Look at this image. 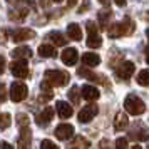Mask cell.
Here are the masks:
<instances>
[{"instance_id": "35", "label": "cell", "mask_w": 149, "mask_h": 149, "mask_svg": "<svg viewBox=\"0 0 149 149\" xmlns=\"http://www.w3.org/2000/svg\"><path fill=\"white\" fill-rule=\"evenodd\" d=\"M52 97H54L52 92H42V94L39 95V102H49Z\"/></svg>"}, {"instance_id": "3", "label": "cell", "mask_w": 149, "mask_h": 149, "mask_svg": "<svg viewBox=\"0 0 149 149\" xmlns=\"http://www.w3.org/2000/svg\"><path fill=\"white\" fill-rule=\"evenodd\" d=\"M27 92H29L27 86H25L24 82L17 81V82H14L12 87H10V99L14 102H22L27 97Z\"/></svg>"}, {"instance_id": "28", "label": "cell", "mask_w": 149, "mask_h": 149, "mask_svg": "<svg viewBox=\"0 0 149 149\" xmlns=\"http://www.w3.org/2000/svg\"><path fill=\"white\" fill-rule=\"evenodd\" d=\"M137 84L139 86H142V87H146L149 84V70L148 69H142V70H139V74H137Z\"/></svg>"}, {"instance_id": "5", "label": "cell", "mask_w": 149, "mask_h": 149, "mask_svg": "<svg viewBox=\"0 0 149 149\" xmlns=\"http://www.w3.org/2000/svg\"><path fill=\"white\" fill-rule=\"evenodd\" d=\"M134 70H136V67H134L132 62L124 61V62H121V65L116 67V75H117L121 81H127V79H131V75L134 74Z\"/></svg>"}, {"instance_id": "30", "label": "cell", "mask_w": 149, "mask_h": 149, "mask_svg": "<svg viewBox=\"0 0 149 149\" xmlns=\"http://www.w3.org/2000/svg\"><path fill=\"white\" fill-rule=\"evenodd\" d=\"M17 124H19V127H20V129L29 127V124H30V119H29V116H27V114H24V112L17 114Z\"/></svg>"}, {"instance_id": "2", "label": "cell", "mask_w": 149, "mask_h": 149, "mask_svg": "<svg viewBox=\"0 0 149 149\" xmlns=\"http://www.w3.org/2000/svg\"><path fill=\"white\" fill-rule=\"evenodd\" d=\"M44 81H47L50 86H55V87H62L69 82V74L64 72V70H57V69H50V70H45L44 74Z\"/></svg>"}, {"instance_id": "7", "label": "cell", "mask_w": 149, "mask_h": 149, "mask_svg": "<svg viewBox=\"0 0 149 149\" xmlns=\"http://www.w3.org/2000/svg\"><path fill=\"white\" fill-rule=\"evenodd\" d=\"M54 134H55L57 139L67 141V139H70V137L74 136V126H72V124H59V126L55 127Z\"/></svg>"}, {"instance_id": "4", "label": "cell", "mask_w": 149, "mask_h": 149, "mask_svg": "<svg viewBox=\"0 0 149 149\" xmlns=\"http://www.w3.org/2000/svg\"><path fill=\"white\" fill-rule=\"evenodd\" d=\"M10 70L15 77L19 79H25L29 77V65H27V61L25 59H15L12 64H10Z\"/></svg>"}, {"instance_id": "44", "label": "cell", "mask_w": 149, "mask_h": 149, "mask_svg": "<svg viewBox=\"0 0 149 149\" xmlns=\"http://www.w3.org/2000/svg\"><path fill=\"white\" fill-rule=\"evenodd\" d=\"M99 2H101L104 7H109V3H111V0H99Z\"/></svg>"}, {"instance_id": "37", "label": "cell", "mask_w": 149, "mask_h": 149, "mask_svg": "<svg viewBox=\"0 0 149 149\" xmlns=\"http://www.w3.org/2000/svg\"><path fill=\"white\" fill-rule=\"evenodd\" d=\"M8 39V32L5 29H0V44H5Z\"/></svg>"}, {"instance_id": "41", "label": "cell", "mask_w": 149, "mask_h": 149, "mask_svg": "<svg viewBox=\"0 0 149 149\" xmlns=\"http://www.w3.org/2000/svg\"><path fill=\"white\" fill-rule=\"evenodd\" d=\"M0 149H14V148H12V144H8V142L2 141V142H0Z\"/></svg>"}, {"instance_id": "14", "label": "cell", "mask_w": 149, "mask_h": 149, "mask_svg": "<svg viewBox=\"0 0 149 149\" xmlns=\"http://www.w3.org/2000/svg\"><path fill=\"white\" fill-rule=\"evenodd\" d=\"M82 97H84L86 101H97V99H99V89L94 87V86L86 84V86L82 87Z\"/></svg>"}, {"instance_id": "19", "label": "cell", "mask_w": 149, "mask_h": 149, "mask_svg": "<svg viewBox=\"0 0 149 149\" xmlns=\"http://www.w3.org/2000/svg\"><path fill=\"white\" fill-rule=\"evenodd\" d=\"M39 55L40 57H45V59H50V57H55L57 52H55V47L50 45V44H42L39 47Z\"/></svg>"}, {"instance_id": "15", "label": "cell", "mask_w": 149, "mask_h": 149, "mask_svg": "<svg viewBox=\"0 0 149 149\" xmlns=\"http://www.w3.org/2000/svg\"><path fill=\"white\" fill-rule=\"evenodd\" d=\"M12 57H15V59H30L32 57V49L27 47V45H20V47H15L12 52Z\"/></svg>"}, {"instance_id": "33", "label": "cell", "mask_w": 149, "mask_h": 149, "mask_svg": "<svg viewBox=\"0 0 149 149\" xmlns=\"http://www.w3.org/2000/svg\"><path fill=\"white\" fill-rule=\"evenodd\" d=\"M116 149H127V139L126 137H117L116 139Z\"/></svg>"}, {"instance_id": "13", "label": "cell", "mask_w": 149, "mask_h": 149, "mask_svg": "<svg viewBox=\"0 0 149 149\" xmlns=\"http://www.w3.org/2000/svg\"><path fill=\"white\" fill-rule=\"evenodd\" d=\"M55 111H57L59 117H62V119H69L72 116V106L69 102H64V101H59L55 104Z\"/></svg>"}, {"instance_id": "36", "label": "cell", "mask_w": 149, "mask_h": 149, "mask_svg": "<svg viewBox=\"0 0 149 149\" xmlns=\"http://www.w3.org/2000/svg\"><path fill=\"white\" fill-rule=\"evenodd\" d=\"M5 99H7V87H5V84L0 82V102H3Z\"/></svg>"}, {"instance_id": "38", "label": "cell", "mask_w": 149, "mask_h": 149, "mask_svg": "<svg viewBox=\"0 0 149 149\" xmlns=\"http://www.w3.org/2000/svg\"><path fill=\"white\" fill-rule=\"evenodd\" d=\"M97 149H112L111 148V141H109V139H102V141L99 142V148Z\"/></svg>"}, {"instance_id": "39", "label": "cell", "mask_w": 149, "mask_h": 149, "mask_svg": "<svg viewBox=\"0 0 149 149\" xmlns=\"http://www.w3.org/2000/svg\"><path fill=\"white\" fill-rule=\"evenodd\" d=\"M50 87H52V86H50V84H49L47 81H42V82H40V89H42V92H52V91H50Z\"/></svg>"}, {"instance_id": "20", "label": "cell", "mask_w": 149, "mask_h": 149, "mask_svg": "<svg viewBox=\"0 0 149 149\" xmlns=\"http://www.w3.org/2000/svg\"><path fill=\"white\" fill-rule=\"evenodd\" d=\"M47 39L52 44H55V45H59V47H62V45H65L67 44V39L64 37V35L61 34V32H57V30H54V32H50V34L47 35Z\"/></svg>"}, {"instance_id": "17", "label": "cell", "mask_w": 149, "mask_h": 149, "mask_svg": "<svg viewBox=\"0 0 149 149\" xmlns=\"http://www.w3.org/2000/svg\"><path fill=\"white\" fill-rule=\"evenodd\" d=\"M82 62L87 67H95V65L101 64V57L97 54H94V52H86V54L82 55Z\"/></svg>"}, {"instance_id": "42", "label": "cell", "mask_w": 149, "mask_h": 149, "mask_svg": "<svg viewBox=\"0 0 149 149\" xmlns=\"http://www.w3.org/2000/svg\"><path fill=\"white\" fill-rule=\"evenodd\" d=\"M8 2H10V3H17V5H20L22 2H27V3H29L30 0H8Z\"/></svg>"}, {"instance_id": "29", "label": "cell", "mask_w": 149, "mask_h": 149, "mask_svg": "<svg viewBox=\"0 0 149 149\" xmlns=\"http://www.w3.org/2000/svg\"><path fill=\"white\" fill-rule=\"evenodd\" d=\"M69 99H70V102L74 104V106H77L79 104V101H81V95H79V87L77 86H72V89L67 92Z\"/></svg>"}, {"instance_id": "26", "label": "cell", "mask_w": 149, "mask_h": 149, "mask_svg": "<svg viewBox=\"0 0 149 149\" xmlns=\"http://www.w3.org/2000/svg\"><path fill=\"white\" fill-rule=\"evenodd\" d=\"M111 27H107V34L111 39H117L122 37V30H121V24H109Z\"/></svg>"}, {"instance_id": "18", "label": "cell", "mask_w": 149, "mask_h": 149, "mask_svg": "<svg viewBox=\"0 0 149 149\" xmlns=\"http://www.w3.org/2000/svg\"><path fill=\"white\" fill-rule=\"evenodd\" d=\"M67 35L72 40H82V30L79 27V24H69L67 25Z\"/></svg>"}, {"instance_id": "16", "label": "cell", "mask_w": 149, "mask_h": 149, "mask_svg": "<svg viewBox=\"0 0 149 149\" xmlns=\"http://www.w3.org/2000/svg\"><path fill=\"white\" fill-rule=\"evenodd\" d=\"M89 148H91V142L84 136H75L72 142L69 144V149H89Z\"/></svg>"}, {"instance_id": "45", "label": "cell", "mask_w": 149, "mask_h": 149, "mask_svg": "<svg viewBox=\"0 0 149 149\" xmlns=\"http://www.w3.org/2000/svg\"><path fill=\"white\" fill-rule=\"evenodd\" d=\"M75 3H77V0H69V7H74Z\"/></svg>"}, {"instance_id": "6", "label": "cell", "mask_w": 149, "mask_h": 149, "mask_svg": "<svg viewBox=\"0 0 149 149\" xmlns=\"http://www.w3.org/2000/svg\"><path fill=\"white\" fill-rule=\"evenodd\" d=\"M97 112H99V107H97L95 104H89V106H86L84 109L79 111L77 119H79V122H82V124H84V122H91L95 116H97Z\"/></svg>"}, {"instance_id": "22", "label": "cell", "mask_w": 149, "mask_h": 149, "mask_svg": "<svg viewBox=\"0 0 149 149\" xmlns=\"http://www.w3.org/2000/svg\"><path fill=\"white\" fill-rule=\"evenodd\" d=\"M87 45L91 49H99L101 47L102 45V39H101V35H99V32H95V34H89Z\"/></svg>"}, {"instance_id": "23", "label": "cell", "mask_w": 149, "mask_h": 149, "mask_svg": "<svg viewBox=\"0 0 149 149\" xmlns=\"http://www.w3.org/2000/svg\"><path fill=\"white\" fill-rule=\"evenodd\" d=\"M27 14H29V8H19V10H12L8 15L14 22H22L27 17Z\"/></svg>"}, {"instance_id": "46", "label": "cell", "mask_w": 149, "mask_h": 149, "mask_svg": "<svg viewBox=\"0 0 149 149\" xmlns=\"http://www.w3.org/2000/svg\"><path fill=\"white\" fill-rule=\"evenodd\" d=\"M132 149H142V148H141V146H139V144H136V146H134V148H132Z\"/></svg>"}, {"instance_id": "11", "label": "cell", "mask_w": 149, "mask_h": 149, "mask_svg": "<svg viewBox=\"0 0 149 149\" xmlns=\"http://www.w3.org/2000/svg\"><path fill=\"white\" fill-rule=\"evenodd\" d=\"M61 59L65 65H74L75 62H77V59H79V52H77V49L69 47L61 54Z\"/></svg>"}, {"instance_id": "43", "label": "cell", "mask_w": 149, "mask_h": 149, "mask_svg": "<svg viewBox=\"0 0 149 149\" xmlns=\"http://www.w3.org/2000/svg\"><path fill=\"white\" fill-rule=\"evenodd\" d=\"M114 2L119 5V7H124V5H126V0H114Z\"/></svg>"}, {"instance_id": "12", "label": "cell", "mask_w": 149, "mask_h": 149, "mask_svg": "<svg viewBox=\"0 0 149 149\" xmlns=\"http://www.w3.org/2000/svg\"><path fill=\"white\" fill-rule=\"evenodd\" d=\"M129 126V117L126 112H117L114 117V129L117 132H121V131H126V127Z\"/></svg>"}, {"instance_id": "31", "label": "cell", "mask_w": 149, "mask_h": 149, "mask_svg": "<svg viewBox=\"0 0 149 149\" xmlns=\"http://www.w3.org/2000/svg\"><path fill=\"white\" fill-rule=\"evenodd\" d=\"M10 122H12V117L8 112H3V114H0V129H7L10 126Z\"/></svg>"}, {"instance_id": "34", "label": "cell", "mask_w": 149, "mask_h": 149, "mask_svg": "<svg viewBox=\"0 0 149 149\" xmlns=\"http://www.w3.org/2000/svg\"><path fill=\"white\" fill-rule=\"evenodd\" d=\"M86 29H87L89 34H95V32H99V27H97V25H95L92 20H87V22H86Z\"/></svg>"}, {"instance_id": "32", "label": "cell", "mask_w": 149, "mask_h": 149, "mask_svg": "<svg viewBox=\"0 0 149 149\" xmlns=\"http://www.w3.org/2000/svg\"><path fill=\"white\" fill-rule=\"evenodd\" d=\"M40 149H59V146L55 142H52L50 139H44L40 142Z\"/></svg>"}, {"instance_id": "1", "label": "cell", "mask_w": 149, "mask_h": 149, "mask_svg": "<svg viewBox=\"0 0 149 149\" xmlns=\"http://www.w3.org/2000/svg\"><path fill=\"white\" fill-rule=\"evenodd\" d=\"M124 107H126V111L131 116H141L146 111V104H144V101H142L141 97H137L134 94H129L124 99Z\"/></svg>"}, {"instance_id": "40", "label": "cell", "mask_w": 149, "mask_h": 149, "mask_svg": "<svg viewBox=\"0 0 149 149\" xmlns=\"http://www.w3.org/2000/svg\"><path fill=\"white\" fill-rule=\"evenodd\" d=\"M3 70H5V59L0 55V74H3Z\"/></svg>"}, {"instance_id": "21", "label": "cell", "mask_w": 149, "mask_h": 149, "mask_svg": "<svg viewBox=\"0 0 149 149\" xmlns=\"http://www.w3.org/2000/svg\"><path fill=\"white\" fill-rule=\"evenodd\" d=\"M77 74L81 75V77H86V79H91V81H94V82H99V81H102V82H106V79L102 77V75H97V74H92L91 70H87L86 67H81L79 70H77Z\"/></svg>"}, {"instance_id": "47", "label": "cell", "mask_w": 149, "mask_h": 149, "mask_svg": "<svg viewBox=\"0 0 149 149\" xmlns=\"http://www.w3.org/2000/svg\"><path fill=\"white\" fill-rule=\"evenodd\" d=\"M54 2H62V0H54Z\"/></svg>"}, {"instance_id": "24", "label": "cell", "mask_w": 149, "mask_h": 149, "mask_svg": "<svg viewBox=\"0 0 149 149\" xmlns=\"http://www.w3.org/2000/svg\"><path fill=\"white\" fill-rule=\"evenodd\" d=\"M121 30H122V35H131L134 32V22L131 20L129 17H126L121 24Z\"/></svg>"}, {"instance_id": "9", "label": "cell", "mask_w": 149, "mask_h": 149, "mask_svg": "<svg viewBox=\"0 0 149 149\" xmlns=\"http://www.w3.org/2000/svg\"><path fill=\"white\" fill-rule=\"evenodd\" d=\"M32 146V131L29 127L20 129L19 132V149H30Z\"/></svg>"}, {"instance_id": "25", "label": "cell", "mask_w": 149, "mask_h": 149, "mask_svg": "<svg viewBox=\"0 0 149 149\" xmlns=\"http://www.w3.org/2000/svg\"><path fill=\"white\" fill-rule=\"evenodd\" d=\"M111 19H112V12H102V14H99V25L97 27L107 29L109 24H111Z\"/></svg>"}, {"instance_id": "10", "label": "cell", "mask_w": 149, "mask_h": 149, "mask_svg": "<svg viewBox=\"0 0 149 149\" xmlns=\"http://www.w3.org/2000/svg\"><path fill=\"white\" fill-rule=\"evenodd\" d=\"M35 37V32L32 29H19V30H15L14 35H12V39L14 42H25V40H32Z\"/></svg>"}, {"instance_id": "8", "label": "cell", "mask_w": 149, "mask_h": 149, "mask_svg": "<svg viewBox=\"0 0 149 149\" xmlns=\"http://www.w3.org/2000/svg\"><path fill=\"white\" fill-rule=\"evenodd\" d=\"M52 119H54V109H52V107H45V109H42L40 112L37 114L35 122H37L40 127H44V126H47Z\"/></svg>"}, {"instance_id": "27", "label": "cell", "mask_w": 149, "mask_h": 149, "mask_svg": "<svg viewBox=\"0 0 149 149\" xmlns=\"http://www.w3.org/2000/svg\"><path fill=\"white\" fill-rule=\"evenodd\" d=\"M131 139H136V141H148V132H146V129L144 127L139 129V126H137L136 131L131 132Z\"/></svg>"}]
</instances>
